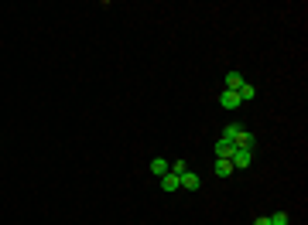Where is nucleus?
I'll return each instance as SVG.
<instances>
[{
  "label": "nucleus",
  "instance_id": "obj_8",
  "mask_svg": "<svg viewBox=\"0 0 308 225\" xmlns=\"http://www.w3.org/2000/svg\"><path fill=\"white\" fill-rule=\"evenodd\" d=\"M230 174H236L233 164H230V160H223V157H216V178H230Z\"/></svg>",
  "mask_w": 308,
  "mask_h": 225
},
{
  "label": "nucleus",
  "instance_id": "obj_4",
  "mask_svg": "<svg viewBox=\"0 0 308 225\" xmlns=\"http://www.w3.org/2000/svg\"><path fill=\"white\" fill-rule=\"evenodd\" d=\"M243 82H247V78H243V75L236 72V68H233V72H226V78H223V86H226L230 92H236V89H240Z\"/></svg>",
  "mask_w": 308,
  "mask_h": 225
},
{
  "label": "nucleus",
  "instance_id": "obj_11",
  "mask_svg": "<svg viewBox=\"0 0 308 225\" xmlns=\"http://www.w3.org/2000/svg\"><path fill=\"white\" fill-rule=\"evenodd\" d=\"M267 218H270V225H288V212H274Z\"/></svg>",
  "mask_w": 308,
  "mask_h": 225
},
{
  "label": "nucleus",
  "instance_id": "obj_2",
  "mask_svg": "<svg viewBox=\"0 0 308 225\" xmlns=\"http://www.w3.org/2000/svg\"><path fill=\"white\" fill-rule=\"evenodd\" d=\"M253 144H257V140H253V133L240 126V133L233 136V147H236V150H253Z\"/></svg>",
  "mask_w": 308,
  "mask_h": 225
},
{
  "label": "nucleus",
  "instance_id": "obj_6",
  "mask_svg": "<svg viewBox=\"0 0 308 225\" xmlns=\"http://www.w3.org/2000/svg\"><path fill=\"white\" fill-rule=\"evenodd\" d=\"M233 140H223V136H219V144H216V157H223V160H230L233 157Z\"/></svg>",
  "mask_w": 308,
  "mask_h": 225
},
{
  "label": "nucleus",
  "instance_id": "obj_7",
  "mask_svg": "<svg viewBox=\"0 0 308 225\" xmlns=\"http://www.w3.org/2000/svg\"><path fill=\"white\" fill-rule=\"evenodd\" d=\"M168 170H172V164H168L165 157H154V160H151V174H158V178H165Z\"/></svg>",
  "mask_w": 308,
  "mask_h": 225
},
{
  "label": "nucleus",
  "instance_id": "obj_3",
  "mask_svg": "<svg viewBox=\"0 0 308 225\" xmlns=\"http://www.w3.org/2000/svg\"><path fill=\"white\" fill-rule=\"evenodd\" d=\"M219 106H223V110H240L243 102H240V96H236V92L223 89V92H219Z\"/></svg>",
  "mask_w": 308,
  "mask_h": 225
},
{
  "label": "nucleus",
  "instance_id": "obj_1",
  "mask_svg": "<svg viewBox=\"0 0 308 225\" xmlns=\"http://www.w3.org/2000/svg\"><path fill=\"white\" fill-rule=\"evenodd\" d=\"M230 164H233V170H247L253 164V154H250V150H233Z\"/></svg>",
  "mask_w": 308,
  "mask_h": 225
},
{
  "label": "nucleus",
  "instance_id": "obj_5",
  "mask_svg": "<svg viewBox=\"0 0 308 225\" xmlns=\"http://www.w3.org/2000/svg\"><path fill=\"white\" fill-rule=\"evenodd\" d=\"M178 184H182V188H189V191H199V188H202V181H199V174H192V170H185V174L178 178Z\"/></svg>",
  "mask_w": 308,
  "mask_h": 225
},
{
  "label": "nucleus",
  "instance_id": "obj_10",
  "mask_svg": "<svg viewBox=\"0 0 308 225\" xmlns=\"http://www.w3.org/2000/svg\"><path fill=\"white\" fill-rule=\"evenodd\" d=\"M236 133H240V123H226V126H223V140H233Z\"/></svg>",
  "mask_w": 308,
  "mask_h": 225
},
{
  "label": "nucleus",
  "instance_id": "obj_13",
  "mask_svg": "<svg viewBox=\"0 0 308 225\" xmlns=\"http://www.w3.org/2000/svg\"><path fill=\"white\" fill-rule=\"evenodd\" d=\"M253 225H270V218H267V215H260V218H253Z\"/></svg>",
  "mask_w": 308,
  "mask_h": 225
},
{
  "label": "nucleus",
  "instance_id": "obj_9",
  "mask_svg": "<svg viewBox=\"0 0 308 225\" xmlns=\"http://www.w3.org/2000/svg\"><path fill=\"white\" fill-rule=\"evenodd\" d=\"M161 188H165V191H178V174H172V170H168V174H165V178H161Z\"/></svg>",
  "mask_w": 308,
  "mask_h": 225
},
{
  "label": "nucleus",
  "instance_id": "obj_12",
  "mask_svg": "<svg viewBox=\"0 0 308 225\" xmlns=\"http://www.w3.org/2000/svg\"><path fill=\"white\" fill-rule=\"evenodd\" d=\"M185 170H189V164H185V160H175V164H172V174H178V178H182Z\"/></svg>",
  "mask_w": 308,
  "mask_h": 225
}]
</instances>
